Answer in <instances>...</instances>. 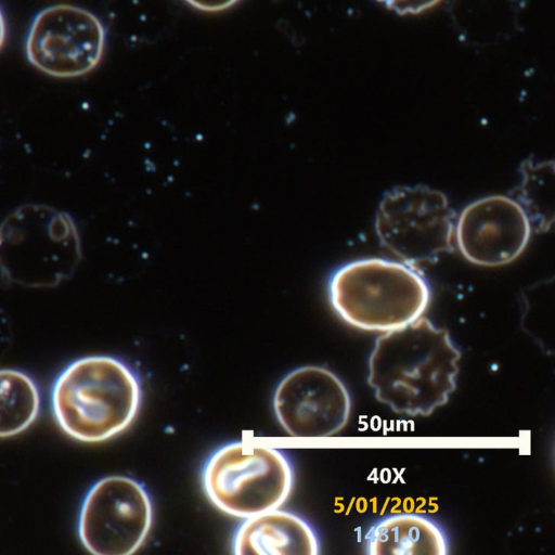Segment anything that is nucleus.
Wrapping results in <instances>:
<instances>
[{"label":"nucleus","instance_id":"17","mask_svg":"<svg viewBox=\"0 0 555 555\" xmlns=\"http://www.w3.org/2000/svg\"><path fill=\"white\" fill-rule=\"evenodd\" d=\"M8 35V24L5 15L0 7V50L2 49Z\"/></svg>","mask_w":555,"mask_h":555},{"label":"nucleus","instance_id":"12","mask_svg":"<svg viewBox=\"0 0 555 555\" xmlns=\"http://www.w3.org/2000/svg\"><path fill=\"white\" fill-rule=\"evenodd\" d=\"M369 555H448L447 537L434 520L397 514L375 522L365 537Z\"/></svg>","mask_w":555,"mask_h":555},{"label":"nucleus","instance_id":"2","mask_svg":"<svg viewBox=\"0 0 555 555\" xmlns=\"http://www.w3.org/2000/svg\"><path fill=\"white\" fill-rule=\"evenodd\" d=\"M142 401L137 372L112 356H88L69 363L51 389V411L70 438L96 443L108 440L135 418Z\"/></svg>","mask_w":555,"mask_h":555},{"label":"nucleus","instance_id":"5","mask_svg":"<svg viewBox=\"0 0 555 555\" xmlns=\"http://www.w3.org/2000/svg\"><path fill=\"white\" fill-rule=\"evenodd\" d=\"M201 479L218 509L246 518L285 503L293 490L294 468L280 449L234 441L208 455Z\"/></svg>","mask_w":555,"mask_h":555},{"label":"nucleus","instance_id":"4","mask_svg":"<svg viewBox=\"0 0 555 555\" xmlns=\"http://www.w3.org/2000/svg\"><path fill=\"white\" fill-rule=\"evenodd\" d=\"M81 240L69 214L46 204H24L0 223V272L11 283L54 287L75 273Z\"/></svg>","mask_w":555,"mask_h":555},{"label":"nucleus","instance_id":"15","mask_svg":"<svg viewBox=\"0 0 555 555\" xmlns=\"http://www.w3.org/2000/svg\"><path fill=\"white\" fill-rule=\"evenodd\" d=\"M379 4L399 15L421 14L434 7L441 0H376Z\"/></svg>","mask_w":555,"mask_h":555},{"label":"nucleus","instance_id":"11","mask_svg":"<svg viewBox=\"0 0 555 555\" xmlns=\"http://www.w3.org/2000/svg\"><path fill=\"white\" fill-rule=\"evenodd\" d=\"M235 555H318L320 541L301 516L278 508L249 517L237 526L231 542Z\"/></svg>","mask_w":555,"mask_h":555},{"label":"nucleus","instance_id":"8","mask_svg":"<svg viewBox=\"0 0 555 555\" xmlns=\"http://www.w3.org/2000/svg\"><path fill=\"white\" fill-rule=\"evenodd\" d=\"M106 31L100 18L87 9L54 4L33 18L25 39L29 63L56 78H76L101 62Z\"/></svg>","mask_w":555,"mask_h":555},{"label":"nucleus","instance_id":"1","mask_svg":"<svg viewBox=\"0 0 555 555\" xmlns=\"http://www.w3.org/2000/svg\"><path fill=\"white\" fill-rule=\"evenodd\" d=\"M461 357L448 330L421 317L376 338L367 383L395 413L428 416L455 390Z\"/></svg>","mask_w":555,"mask_h":555},{"label":"nucleus","instance_id":"14","mask_svg":"<svg viewBox=\"0 0 555 555\" xmlns=\"http://www.w3.org/2000/svg\"><path fill=\"white\" fill-rule=\"evenodd\" d=\"M40 410L37 384L18 370H0V438L25 431Z\"/></svg>","mask_w":555,"mask_h":555},{"label":"nucleus","instance_id":"9","mask_svg":"<svg viewBox=\"0 0 555 555\" xmlns=\"http://www.w3.org/2000/svg\"><path fill=\"white\" fill-rule=\"evenodd\" d=\"M273 410L280 425L293 437H328L346 426L351 400L335 373L305 365L291 371L279 383Z\"/></svg>","mask_w":555,"mask_h":555},{"label":"nucleus","instance_id":"6","mask_svg":"<svg viewBox=\"0 0 555 555\" xmlns=\"http://www.w3.org/2000/svg\"><path fill=\"white\" fill-rule=\"evenodd\" d=\"M455 212L448 197L427 185H398L378 204L375 232L400 261L418 268L454 249Z\"/></svg>","mask_w":555,"mask_h":555},{"label":"nucleus","instance_id":"7","mask_svg":"<svg viewBox=\"0 0 555 555\" xmlns=\"http://www.w3.org/2000/svg\"><path fill=\"white\" fill-rule=\"evenodd\" d=\"M153 522V504L138 480L113 475L95 481L78 515V537L95 555H130L144 543Z\"/></svg>","mask_w":555,"mask_h":555},{"label":"nucleus","instance_id":"10","mask_svg":"<svg viewBox=\"0 0 555 555\" xmlns=\"http://www.w3.org/2000/svg\"><path fill=\"white\" fill-rule=\"evenodd\" d=\"M531 223L508 195L480 197L461 211L454 225V244L470 263L500 267L516 260L527 248Z\"/></svg>","mask_w":555,"mask_h":555},{"label":"nucleus","instance_id":"16","mask_svg":"<svg viewBox=\"0 0 555 555\" xmlns=\"http://www.w3.org/2000/svg\"><path fill=\"white\" fill-rule=\"evenodd\" d=\"M192 8L208 13L221 12L235 5L240 0H184Z\"/></svg>","mask_w":555,"mask_h":555},{"label":"nucleus","instance_id":"13","mask_svg":"<svg viewBox=\"0 0 555 555\" xmlns=\"http://www.w3.org/2000/svg\"><path fill=\"white\" fill-rule=\"evenodd\" d=\"M519 170L521 180L511 196L525 210L533 232H548L554 223V162L530 157Z\"/></svg>","mask_w":555,"mask_h":555},{"label":"nucleus","instance_id":"3","mask_svg":"<svg viewBox=\"0 0 555 555\" xmlns=\"http://www.w3.org/2000/svg\"><path fill=\"white\" fill-rule=\"evenodd\" d=\"M326 293L344 322L380 333L416 321L431 300L430 286L418 268L379 257L356 259L335 269Z\"/></svg>","mask_w":555,"mask_h":555}]
</instances>
